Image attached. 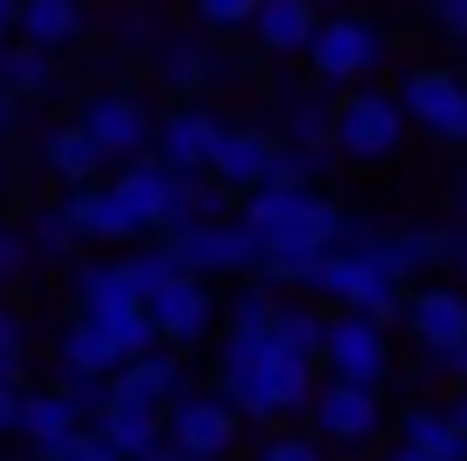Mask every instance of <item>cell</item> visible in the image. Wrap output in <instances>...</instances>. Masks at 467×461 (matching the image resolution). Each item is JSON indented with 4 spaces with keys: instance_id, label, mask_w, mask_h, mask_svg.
<instances>
[{
    "instance_id": "cell-33",
    "label": "cell",
    "mask_w": 467,
    "mask_h": 461,
    "mask_svg": "<svg viewBox=\"0 0 467 461\" xmlns=\"http://www.w3.org/2000/svg\"><path fill=\"white\" fill-rule=\"evenodd\" d=\"M35 245H41V258H68L75 245H82V225L68 217V204H47V211H35Z\"/></svg>"
},
{
    "instance_id": "cell-4",
    "label": "cell",
    "mask_w": 467,
    "mask_h": 461,
    "mask_svg": "<svg viewBox=\"0 0 467 461\" xmlns=\"http://www.w3.org/2000/svg\"><path fill=\"white\" fill-rule=\"evenodd\" d=\"M386 41L379 27L366 21V14H326V27H318V41L305 47V61H312V75L326 89H359L366 75L379 68Z\"/></svg>"
},
{
    "instance_id": "cell-48",
    "label": "cell",
    "mask_w": 467,
    "mask_h": 461,
    "mask_svg": "<svg viewBox=\"0 0 467 461\" xmlns=\"http://www.w3.org/2000/svg\"><path fill=\"white\" fill-rule=\"evenodd\" d=\"M454 265H461V278H467V237H461V258H454Z\"/></svg>"
},
{
    "instance_id": "cell-38",
    "label": "cell",
    "mask_w": 467,
    "mask_h": 461,
    "mask_svg": "<svg viewBox=\"0 0 467 461\" xmlns=\"http://www.w3.org/2000/svg\"><path fill=\"white\" fill-rule=\"evenodd\" d=\"M21 407H27L21 380H7V373H0V441H7V435H21Z\"/></svg>"
},
{
    "instance_id": "cell-45",
    "label": "cell",
    "mask_w": 467,
    "mask_h": 461,
    "mask_svg": "<svg viewBox=\"0 0 467 461\" xmlns=\"http://www.w3.org/2000/svg\"><path fill=\"white\" fill-rule=\"evenodd\" d=\"M142 461H190V455L176 448V441H163V448H156V455H142Z\"/></svg>"
},
{
    "instance_id": "cell-31",
    "label": "cell",
    "mask_w": 467,
    "mask_h": 461,
    "mask_svg": "<svg viewBox=\"0 0 467 461\" xmlns=\"http://www.w3.org/2000/svg\"><path fill=\"white\" fill-rule=\"evenodd\" d=\"M41 461H129L116 441L102 435V421H82L75 435H61V441H47L41 448Z\"/></svg>"
},
{
    "instance_id": "cell-6",
    "label": "cell",
    "mask_w": 467,
    "mask_h": 461,
    "mask_svg": "<svg viewBox=\"0 0 467 461\" xmlns=\"http://www.w3.org/2000/svg\"><path fill=\"white\" fill-rule=\"evenodd\" d=\"M183 177L170 156H129V170H116V197L136 217V237H170L176 231V204H183Z\"/></svg>"
},
{
    "instance_id": "cell-49",
    "label": "cell",
    "mask_w": 467,
    "mask_h": 461,
    "mask_svg": "<svg viewBox=\"0 0 467 461\" xmlns=\"http://www.w3.org/2000/svg\"><path fill=\"white\" fill-rule=\"evenodd\" d=\"M7 461H41V455H35V448H27V455H7Z\"/></svg>"
},
{
    "instance_id": "cell-22",
    "label": "cell",
    "mask_w": 467,
    "mask_h": 461,
    "mask_svg": "<svg viewBox=\"0 0 467 461\" xmlns=\"http://www.w3.org/2000/svg\"><path fill=\"white\" fill-rule=\"evenodd\" d=\"M217 75H223V55L211 41H163V55H156V82L170 95H197V89H211Z\"/></svg>"
},
{
    "instance_id": "cell-16",
    "label": "cell",
    "mask_w": 467,
    "mask_h": 461,
    "mask_svg": "<svg viewBox=\"0 0 467 461\" xmlns=\"http://www.w3.org/2000/svg\"><path fill=\"white\" fill-rule=\"evenodd\" d=\"M183 387H190L183 346H150V353H136V360L116 367V393H136V401H156V407H170Z\"/></svg>"
},
{
    "instance_id": "cell-23",
    "label": "cell",
    "mask_w": 467,
    "mask_h": 461,
    "mask_svg": "<svg viewBox=\"0 0 467 461\" xmlns=\"http://www.w3.org/2000/svg\"><path fill=\"white\" fill-rule=\"evenodd\" d=\"M88 414H82V401H75L68 387H41V393H27V407H21V441L27 448H47V441H61V435H75Z\"/></svg>"
},
{
    "instance_id": "cell-26",
    "label": "cell",
    "mask_w": 467,
    "mask_h": 461,
    "mask_svg": "<svg viewBox=\"0 0 467 461\" xmlns=\"http://www.w3.org/2000/svg\"><path fill=\"white\" fill-rule=\"evenodd\" d=\"M21 41H41V47H61L88 27V7L82 0H21Z\"/></svg>"
},
{
    "instance_id": "cell-29",
    "label": "cell",
    "mask_w": 467,
    "mask_h": 461,
    "mask_svg": "<svg viewBox=\"0 0 467 461\" xmlns=\"http://www.w3.org/2000/svg\"><path fill=\"white\" fill-rule=\"evenodd\" d=\"M75 299H82V312H95V306L142 299V292H136V278H129V265L116 258V265H82V272H75Z\"/></svg>"
},
{
    "instance_id": "cell-39",
    "label": "cell",
    "mask_w": 467,
    "mask_h": 461,
    "mask_svg": "<svg viewBox=\"0 0 467 461\" xmlns=\"http://www.w3.org/2000/svg\"><path fill=\"white\" fill-rule=\"evenodd\" d=\"M427 7H433V21H441L454 41H467V0H427Z\"/></svg>"
},
{
    "instance_id": "cell-5",
    "label": "cell",
    "mask_w": 467,
    "mask_h": 461,
    "mask_svg": "<svg viewBox=\"0 0 467 461\" xmlns=\"http://www.w3.org/2000/svg\"><path fill=\"white\" fill-rule=\"evenodd\" d=\"M176 258L190 265V272L203 278H251L257 265H265V237H257L244 217H217V225H183L170 231Z\"/></svg>"
},
{
    "instance_id": "cell-34",
    "label": "cell",
    "mask_w": 467,
    "mask_h": 461,
    "mask_svg": "<svg viewBox=\"0 0 467 461\" xmlns=\"http://www.w3.org/2000/svg\"><path fill=\"white\" fill-rule=\"evenodd\" d=\"M35 258H41V245H35V231H21V225H0V292H14L27 272H35Z\"/></svg>"
},
{
    "instance_id": "cell-41",
    "label": "cell",
    "mask_w": 467,
    "mask_h": 461,
    "mask_svg": "<svg viewBox=\"0 0 467 461\" xmlns=\"http://www.w3.org/2000/svg\"><path fill=\"white\" fill-rule=\"evenodd\" d=\"M116 35H122V41H150L156 27H150V14H122V21H116Z\"/></svg>"
},
{
    "instance_id": "cell-21",
    "label": "cell",
    "mask_w": 467,
    "mask_h": 461,
    "mask_svg": "<svg viewBox=\"0 0 467 461\" xmlns=\"http://www.w3.org/2000/svg\"><path fill=\"white\" fill-rule=\"evenodd\" d=\"M41 156H47V170H55L61 183H95V170L109 163V150L95 142V130H88L82 116H75V122H61V130H47Z\"/></svg>"
},
{
    "instance_id": "cell-13",
    "label": "cell",
    "mask_w": 467,
    "mask_h": 461,
    "mask_svg": "<svg viewBox=\"0 0 467 461\" xmlns=\"http://www.w3.org/2000/svg\"><path fill=\"white\" fill-rule=\"evenodd\" d=\"M217 142H223V122L211 116V109H197V102L170 109V116L156 122V156H170L176 170H211Z\"/></svg>"
},
{
    "instance_id": "cell-40",
    "label": "cell",
    "mask_w": 467,
    "mask_h": 461,
    "mask_svg": "<svg viewBox=\"0 0 467 461\" xmlns=\"http://www.w3.org/2000/svg\"><path fill=\"white\" fill-rule=\"evenodd\" d=\"M427 373H447V380H461V387H467V340L454 346V353H427Z\"/></svg>"
},
{
    "instance_id": "cell-35",
    "label": "cell",
    "mask_w": 467,
    "mask_h": 461,
    "mask_svg": "<svg viewBox=\"0 0 467 461\" xmlns=\"http://www.w3.org/2000/svg\"><path fill=\"white\" fill-rule=\"evenodd\" d=\"M27 320H21V306H7V292H0V373L7 380H27Z\"/></svg>"
},
{
    "instance_id": "cell-10",
    "label": "cell",
    "mask_w": 467,
    "mask_h": 461,
    "mask_svg": "<svg viewBox=\"0 0 467 461\" xmlns=\"http://www.w3.org/2000/svg\"><path fill=\"white\" fill-rule=\"evenodd\" d=\"M150 312H156V332H163V346H197L203 332H211L217 320V292H211V278L203 272H176L170 285H156L150 292Z\"/></svg>"
},
{
    "instance_id": "cell-18",
    "label": "cell",
    "mask_w": 467,
    "mask_h": 461,
    "mask_svg": "<svg viewBox=\"0 0 467 461\" xmlns=\"http://www.w3.org/2000/svg\"><path fill=\"white\" fill-rule=\"evenodd\" d=\"M318 27H326V14H318V0H265L251 21V35L271 47V55H305V47L318 41Z\"/></svg>"
},
{
    "instance_id": "cell-51",
    "label": "cell",
    "mask_w": 467,
    "mask_h": 461,
    "mask_svg": "<svg viewBox=\"0 0 467 461\" xmlns=\"http://www.w3.org/2000/svg\"><path fill=\"white\" fill-rule=\"evenodd\" d=\"M461 204H467V183H461Z\"/></svg>"
},
{
    "instance_id": "cell-32",
    "label": "cell",
    "mask_w": 467,
    "mask_h": 461,
    "mask_svg": "<svg viewBox=\"0 0 467 461\" xmlns=\"http://www.w3.org/2000/svg\"><path fill=\"white\" fill-rule=\"evenodd\" d=\"M400 237H407V272H433V265H454L461 258V237L441 231V225H413Z\"/></svg>"
},
{
    "instance_id": "cell-19",
    "label": "cell",
    "mask_w": 467,
    "mask_h": 461,
    "mask_svg": "<svg viewBox=\"0 0 467 461\" xmlns=\"http://www.w3.org/2000/svg\"><path fill=\"white\" fill-rule=\"evenodd\" d=\"M278 142L285 136H271V130H223L211 170H217L223 183H237V190H257V183L271 177V163H278Z\"/></svg>"
},
{
    "instance_id": "cell-9",
    "label": "cell",
    "mask_w": 467,
    "mask_h": 461,
    "mask_svg": "<svg viewBox=\"0 0 467 461\" xmlns=\"http://www.w3.org/2000/svg\"><path fill=\"white\" fill-rule=\"evenodd\" d=\"M237 407L223 401V393H176L170 401V441L183 448L190 461H223L231 455V441H237Z\"/></svg>"
},
{
    "instance_id": "cell-7",
    "label": "cell",
    "mask_w": 467,
    "mask_h": 461,
    "mask_svg": "<svg viewBox=\"0 0 467 461\" xmlns=\"http://www.w3.org/2000/svg\"><path fill=\"white\" fill-rule=\"evenodd\" d=\"M386 367H393L386 320H379V312H359V306H339V312H332V332H326V373L379 387Z\"/></svg>"
},
{
    "instance_id": "cell-50",
    "label": "cell",
    "mask_w": 467,
    "mask_h": 461,
    "mask_svg": "<svg viewBox=\"0 0 467 461\" xmlns=\"http://www.w3.org/2000/svg\"><path fill=\"white\" fill-rule=\"evenodd\" d=\"M0 55H7V27H0Z\"/></svg>"
},
{
    "instance_id": "cell-42",
    "label": "cell",
    "mask_w": 467,
    "mask_h": 461,
    "mask_svg": "<svg viewBox=\"0 0 467 461\" xmlns=\"http://www.w3.org/2000/svg\"><path fill=\"white\" fill-rule=\"evenodd\" d=\"M14 116H21V95H14V89H0V142L14 136Z\"/></svg>"
},
{
    "instance_id": "cell-14",
    "label": "cell",
    "mask_w": 467,
    "mask_h": 461,
    "mask_svg": "<svg viewBox=\"0 0 467 461\" xmlns=\"http://www.w3.org/2000/svg\"><path fill=\"white\" fill-rule=\"evenodd\" d=\"M102 435L116 441V448L129 461H142V455H156L170 441V407H156V401H136V393H109V407L102 414Z\"/></svg>"
},
{
    "instance_id": "cell-8",
    "label": "cell",
    "mask_w": 467,
    "mask_h": 461,
    "mask_svg": "<svg viewBox=\"0 0 467 461\" xmlns=\"http://www.w3.org/2000/svg\"><path fill=\"white\" fill-rule=\"evenodd\" d=\"M312 421H318V435L339 441V448H366V441H379V427H386L379 387L326 373V387H318V401H312Z\"/></svg>"
},
{
    "instance_id": "cell-47",
    "label": "cell",
    "mask_w": 467,
    "mask_h": 461,
    "mask_svg": "<svg viewBox=\"0 0 467 461\" xmlns=\"http://www.w3.org/2000/svg\"><path fill=\"white\" fill-rule=\"evenodd\" d=\"M454 427H461V435H467V393H461V407H454Z\"/></svg>"
},
{
    "instance_id": "cell-3",
    "label": "cell",
    "mask_w": 467,
    "mask_h": 461,
    "mask_svg": "<svg viewBox=\"0 0 467 461\" xmlns=\"http://www.w3.org/2000/svg\"><path fill=\"white\" fill-rule=\"evenodd\" d=\"M407 102L386 89H352L339 102V122H332V142H339L346 163H379V156L400 150V136H407Z\"/></svg>"
},
{
    "instance_id": "cell-1",
    "label": "cell",
    "mask_w": 467,
    "mask_h": 461,
    "mask_svg": "<svg viewBox=\"0 0 467 461\" xmlns=\"http://www.w3.org/2000/svg\"><path fill=\"white\" fill-rule=\"evenodd\" d=\"M318 387H326V367L298 346H285L278 326L231 332L217 353V393L257 427H278L285 414H312Z\"/></svg>"
},
{
    "instance_id": "cell-28",
    "label": "cell",
    "mask_w": 467,
    "mask_h": 461,
    "mask_svg": "<svg viewBox=\"0 0 467 461\" xmlns=\"http://www.w3.org/2000/svg\"><path fill=\"white\" fill-rule=\"evenodd\" d=\"M326 332H332V320L318 312L312 292H298V299H285V306H278V340L298 346V353H312L318 367H326Z\"/></svg>"
},
{
    "instance_id": "cell-46",
    "label": "cell",
    "mask_w": 467,
    "mask_h": 461,
    "mask_svg": "<svg viewBox=\"0 0 467 461\" xmlns=\"http://www.w3.org/2000/svg\"><path fill=\"white\" fill-rule=\"evenodd\" d=\"M21 21V0H0V27H14Z\"/></svg>"
},
{
    "instance_id": "cell-24",
    "label": "cell",
    "mask_w": 467,
    "mask_h": 461,
    "mask_svg": "<svg viewBox=\"0 0 467 461\" xmlns=\"http://www.w3.org/2000/svg\"><path fill=\"white\" fill-rule=\"evenodd\" d=\"M400 441L433 461H467V435L454 427V407H407L400 414Z\"/></svg>"
},
{
    "instance_id": "cell-2",
    "label": "cell",
    "mask_w": 467,
    "mask_h": 461,
    "mask_svg": "<svg viewBox=\"0 0 467 461\" xmlns=\"http://www.w3.org/2000/svg\"><path fill=\"white\" fill-rule=\"evenodd\" d=\"M298 292L326 299V306H359V312H379V320H393V312H407V272H393V265L366 258V251H326V258L305 265V285Z\"/></svg>"
},
{
    "instance_id": "cell-11",
    "label": "cell",
    "mask_w": 467,
    "mask_h": 461,
    "mask_svg": "<svg viewBox=\"0 0 467 461\" xmlns=\"http://www.w3.org/2000/svg\"><path fill=\"white\" fill-rule=\"evenodd\" d=\"M82 122L95 130V142L109 150V163H129V156H150V150H156L150 109H142L136 95H122V89H109V95H95V102H82Z\"/></svg>"
},
{
    "instance_id": "cell-15",
    "label": "cell",
    "mask_w": 467,
    "mask_h": 461,
    "mask_svg": "<svg viewBox=\"0 0 467 461\" xmlns=\"http://www.w3.org/2000/svg\"><path fill=\"white\" fill-rule=\"evenodd\" d=\"M68 217L82 225L88 245H136V217L122 211V197H116V183H68Z\"/></svg>"
},
{
    "instance_id": "cell-30",
    "label": "cell",
    "mask_w": 467,
    "mask_h": 461,
    "mask_svg": "<svg viewBox=\"0 0 467 461\" xmlns=\"http://www.w3.org/2000/svg\"><path fill=\"white\" fill-rule=\"evenodd\" d=\"M278 285H265V278H244L237 285V299H231V332H257V326H278Z\"/></svg>"
},
{
    "instance_id": "cell-36",
    "label": "cell",
    "mask_w": 467,
    "mask_h": 461,
    "mask_svg": "<svg viewBox=\"0 0 467 461\" xmlns=\"http://www.w3.org/2000/svg\"><path fill=\"white\" fill-rule=\"evenodd\" d=\"M257 7H265V0H197V21L217 27V35H231V27H251L257 21Z\"/></svg>"
},
{
    "instance_id": "cell-25",
    "label": "cell",
    "mask_w": 467,
    "mask_h": 461,
    "mask_svg": "<svg viewBox=\"0 0 467 461\" xmlns=\"http://www.w3.org/2000/svg\"><path fill=\"white\" fill-rule=\"evenodd\" d=\"M55 353H61V373H95V380H116V367H122L116 340H109V332L95 326L88 312H82V320H75L68 332H61V346H55Z\"/></svg>"
},
{
    "instance_id": "cell-37",
    "label": "cell",
    "mask_w": 467,
    "mask_h": 461,
    "mask_svg": "<svg viewBox=\"0 0 467 461\" xmlns=\"http://www.w3.org/2000/svg\"><path fill=\"white\" fill-rule=\"evenodd\" d=\"M257 461H326V455H318V441H305L298 427H285V435L265 441V455H257Z\"/></svg>"
},
{
    "instance_id": "cell-17",
    "label": "cell",
    "mask_w": 467,
    "mask_h": 461,
    "mask_svg": "<svg viewBox=\"0 0 467 461\" xmlns=\"http://www.w3.org/2000/svg\"><path fill=\"white\" fill-rule=\"evenodd\" d=\"M400 102H407V116L420 122L427 136H447L454 116H461V102H467V89L447 68H413L407 82H400Z\"/></svg>"
},
{
    "instance_id": "cell-43",
    "label": "cell",
    "mask_w": 467,
    "mask_h": 461,
    "mask_svg": "<svg viewBox=\"0 0 467 461\" xmlns=\"http://www.w3.org/2000/svg\"><path fill=\"white\" fill-rule=\"evenodd\" d=\"M441 142H454V150H467V102H461V116H454V130H447Z\"/></svg>"
},
{
    "instance_id": "cell-44",
    "label": "cell",
    "mask_w": 467,
    "mask_h": 461,
    "mask_svg": "<svg viewBox=\"0 0 467 461\" xmlns=\"http://www.w3.org/2000/svg\"><path fill=\"white\" fill-rule=\"evenodd\" d=\"M386 461H433V455H420V448H407V441H393V455Z\"/></svg>"
},
{
    "instance_id": "cell-20",
    "label": "cell",
    "mask_w": 467,
    "mask_h": 461,
    "mask_svg": "<svg viewBox=\"0 0 467 461\" xmlns=\"http://www.w3.org/2000/svg\"><path fill=\"white\" fill-rule=\"evenodd\" d=\"M278 122H285V142H298V150H339L332 142L339 102H326L318 89H278Z\"/></svg>"
},
{
    "instance_id": "cell-27",
    "label": "cell",
    "mask_w": 467,
    "mask_h": 461,
    "mask_svg": "<svg viewBox=\"0 0 467 461\" xmlns=\"http://www.w3.org/2000/svg\"><path fill=\"white\" fill-rule=\"evenodd\" d=\"M0 89H14L21 102L47 95V89H55V47H41V41L7 47V55H0Z\"/></svg>"
},
{
    "instance_id": "cell-12",
    "label": "cell",
    "mask_w": 467,
    "mask_h": 461,
    "mask_svg": "<svg viewBox=\"0 0 467 461\" xmlns=\"http://www.w3.org/2000/svg\"><path fill=\"white\" fill-rule=\"evenodd\" d=\"M407 332L420 353H454L467 340V292L461 285H420L407 299Z\"/></svg>"
}]
</instances>
